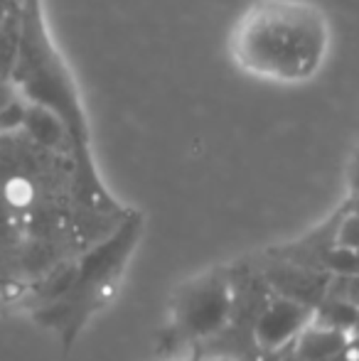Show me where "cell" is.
<instances>
[{
  "label": "cell",
  "instance_id": "6da1fadb",
  "mask_svg": "<svg viewBox=\"0 0 359 361\" xmlns=\"http://www.w3.org/2000/svg\"><path fill=\"white\" fill-rule=\"evenodd\" d=\"M20 13H23V35H20L13 79L18 81L28 104L42 106L62 121L69 138V150L74 157L79 200H84V204L91 209L114 212V200L106 195L104 185L96 177L94 162L89 155V130L82 99H79L77 86L64 67V59L57 54L47 35L42 5H39V0H20Z\"/></svg>",
  "mask_w": 359,
  "mask_h": 361
},
{
  "label": "cell",
  "instance_id": "7a4b0ae2",
  "mask_svg": "<svg viewBox=\"0 0 359 361\" xmlns=\"http://www.w3.org/2000/svg\"><path fill=\"white\" fill-rule=\"evenodd\" d=\"M330 44L327 18L308 0H261L231 35V57L261 79L305 81L320 69Z\"/></svg>",
  "mask_w": 359,
  "mask_h": 361
},
{
  "label": "cell",
  "instance_id": "3957f363",
  "mask_svg": "<svg viewBox=\"0 0 359 361\" xmlns=\"http://www.w3.org/2000/svg\"><path fill=\"white\" fill-rule=\"evenodd\" d=\"M140 231L143 216L130 212L99 246H94L79 261L62 295L39 312V322L57 329L67 347L77 339L89 317H94L116 298L126 266L140 241Z\"/></svg>",
  "mask_w": 359,
  "mask_h": 361
},
{
  "label": "cell",
  "instance_id": "277c9868",
  "mask_svg": "<svg viewBox=\"0 0 359 361\" xmlns=\"http://www.w3.org/2000/svg\"><path fill=\"white\" fill-rule=\"evenodd\" d=\"M234 307L231 283L224 273L214 271L192 281L175 300L173 327L182 339H209L226 327Z\"/></svg>",
  "mask_w": 359,
  "mask_h": 361
},
{
  "label": "cell",
  "instance_id": "5b68a950",
  "mask_svg": "<svg viewBox=\"0 0 359 361\" xmlns=\"http://www.w3.org/2000/svg\"><path fill=\"white\" fill-rule=\"evenodd\" d=\"M315 310L298 298H273L254 324V339L261 349L276 352L296 342L312 322Z\"/></svg>",
  "mask_w": 359,
  "mask_h": 361
},
{
  "label": "cell",
  "instance_id": "8992f818",
  "mask_svg": "<svg viewBox=\"0 0 359 361\" xmlns=\"http://www.w3.org/2000/svg\"><path fill=\"white\" fill-rule=\"evenodd\" d=\"M350 349L347 332L327 324H310L296 339V357L300 361H337Z\"/></svg>",
  "mask_w": 359,
  "mask_h": 361
},
{
  "label": "cell",
  "instance_id": "52a82bcc",
  "mask_svg": "<svg viewBox=\"0 0 359 361\" xmlns=\"http://www.w3.org/2000/svg\"><path fill=\"white\" fill-rule=\"evenodd\" d=\"M23 133L28 135L35 145L44 147V150H49V152H57L64 143L69 145L67 130H64L62 121H59L52 111L42 109V106H35V104H28V109H25Z\"/></svg>",
  "mask_w": 359,
  "mask_h": 361
},
{
  "label": "cell",
  "instance_id": "ba28073f",
  "mask_svg": "<svg viewBox=\"0 0 359 361\" xmlns=\"http://www.w3.org/2000/svg\"><path fill=\"white\" fill-rule=\"evenodd\" d=\"M335 246L359 253V212H352V214L342 216V221L337 224Z\"/></svg>",
  "mask_w": 359,
  "mask_h": 361
},
{
  "label": "cell",
  "instance_id": "9c48e42d",
  "mask_svg": "<svg viewBox=\"0 0 359 361\" xmlns=\"http://www.w3.org/2000/svg\"><path fill=\"white\" fill-rule=\"evenodd\" d=\"M327 266L332 268V271L337 273H345V276H355L359 273V253L355 251H347V248H332L330 253H327Z\"/></svg>",
  "mask_w": 359,
  "mask_h": 361
},
{
  "label": "cell",
  "instance_id": "30bf717a",
  "mask_svg": "<svg viewBox=\"0 0 359 361\" xmlns=\"http://www.w3.org/2000/svg\"><path fill=\"white\" fill-rule=\"evenodd\" d=\"M352 187H355L359 195V155L355 157V167H352Z\"/></svg>",
  "mask_w": 359,
  "mask_h": 361
},
{
  "label": "cell",
  "instance_id": "8fae6325",
  "mask_svg": "<svg viewBox=\"0 0 359 361\" xmlns=\"http://www.w3.org/2000/svg\"><path fill=\"white\" fill-rule=\"evenodd\" d=\"M197 361H239V359H231V357H200Z\"/></svg>",
  "mask_w": 359,
  "mask_h": 361
},
{
  "label": "cell",
  "instance_id": "7c38bea8",
  "mask_svg": "<svg viewBox=\"0 0 359 361\" xmlns=\"http://www.w3.org/2000/svg\"><path fill=\"white\" fill-rule=\"evenodd\" d=\"M200 357H180V359H173V361H197Z\"/></svg>",
  "mask_w": 359,
  "mask_h": 361
}]
</instances>
